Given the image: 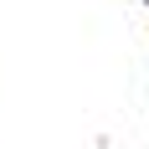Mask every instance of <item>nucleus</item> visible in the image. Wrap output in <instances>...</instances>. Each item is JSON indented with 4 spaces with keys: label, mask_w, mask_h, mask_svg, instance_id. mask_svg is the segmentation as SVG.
Wrapping results in <instances>:
<instances>
[{
    "label": "nucleus",
    "mask_w": 149,
    "mask_h": 149,
    "mask_svg": "<svg viewBox=\"0 0 149 149\" xmlns=\"http://www.w3.org/2000/svg\"><path fill=\"white\" fill-rule=\"evenodd\" d=\"M144 5H149V0H144Z\"/></svg>",
    "instance_id": "nucleus-1"
}]
</instances>
